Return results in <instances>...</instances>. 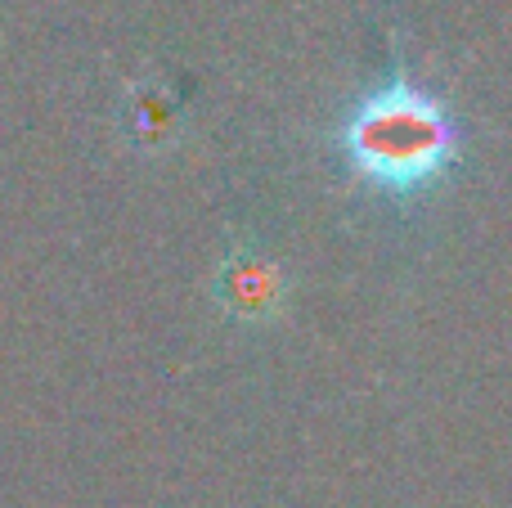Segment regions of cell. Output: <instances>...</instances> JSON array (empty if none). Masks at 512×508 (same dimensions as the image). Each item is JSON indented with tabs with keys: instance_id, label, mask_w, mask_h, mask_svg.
Here are the masks:
<instances>
[{
	"instance_id": "1",
	"label": "cell",
	"mask_w": 512,
	"mask_h": 508,
	"mask_svg": "<svg viewBox=\"0 0 512 508\" xmlns=\"http://www.w3.org/2000/svg\"><path fill=\"white\" fill-rule=\"evenodd\" d=\"M337 149L346 167L373 189L396 198H418L459 158V122L454 113L405 72L360 95L337 126Z\"/></svg>"
},
{
	"instance_id": "2",
	"label": "cell",
	"mask_w": 512,
	"mask_h": 508,
	"mask_svg": "<svg viewBox=\"0 0 512 508\" xmlns=\"http://www.w3.org/2000/svg\"><path fill=\"white\" fill-rule=\"evenodd\" d=\"M230 284H234L230 297L243 315H270L274 302L283 297V284H279L270 261H248V266H239L230 275Z\"/></svg>"
}]
</instances>
